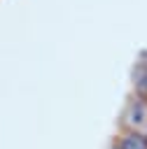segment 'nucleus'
Masks as SVG:
<instances>
[{"label": "nucleus", "mask_w": 147, "mask_h": 149, "mask_svg": "<svg viewBox=\"0 0 147 149\" xmlns=\"http://www.w3.org/2000/svg\"><path fill=\"white\" fill-rule=\"evenodd\" d=\"M117 128L147 135V95H140L133 91L126 95L117 116Z\"/></svg>", "instance_id": "nucleus-1"}, {"label": "nucleus", "mask_w": 147, "mask_h": 149, "mask_svg": "<svg viewBox=\"0 0 147 149\" xmlns=\"http://www.w3.org/2000/svg\"><path fill=\"white\" fill-rule=\"evenodd\" d=\"M110 149H147V135L117 128L110 140Z\"/></svg>", "instance_id": "nucleus-2"}, {"label": "nucleus", "mask_w": 147, "mask_h": 149, "mask_svg": "<svg viewBox=\"0 0 147 149\" xmlns=\"http://www.w3.org/2000/svg\"><path fill=\"white\" fill-rule=\"evenodd\" d=\"M131 91L140 93V95H147V51H142L135 58V63H133V70H131Z\"/></svg>", "instance_id": "nucleus-3"}]
</instances>
